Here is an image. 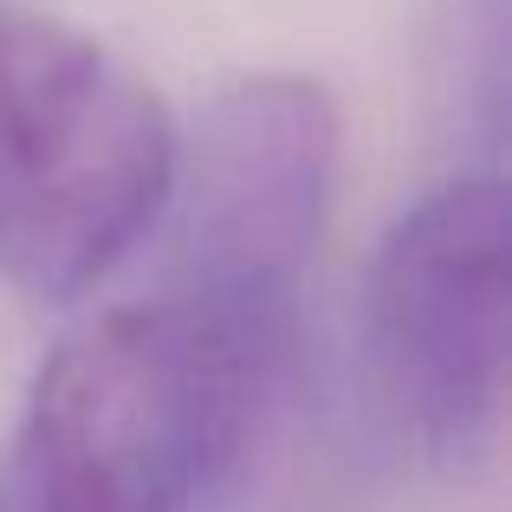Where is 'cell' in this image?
Here are the masks:
<instances>
[{
	"label": "cell",
	"mask_w": 512,
	"mask_h": 512,
	"mask_svg": "<svg viewBox=\"0 0 512 512\" xmlns=\"http://www.w3.org/2000/svg\"><path fill=\"white\" fill-rule=\"evenodd\" d=\"M0 512H20V506H13V493H0Z\"/></svg>",
	"instance_id": "obj_6"
},
{
	"label": "cell",
	"mask_w": 512,
	"mask_h": 512,
	"mask_svg": "<svg viewBox=\"0 0 512 512\" xmlns=\"http://www.w3.org/2000/svg\"><path fill=\"white\" fill-rule=\"evenodd\" d=\"M286 357L182 292L85 318L33 376L20 512H188L234 467Z\"/></svg>",
	"instance_id": "obj_1"
},
{
	"label": "cell",
	"mask_w": 512,
	"mask_h": 512,
	"mask_svg": "<svg viewBox=\"0 0 512 512\" xmlns=\"http://www.w3.org/2000/svg\"><path fill=\"white\" fill-rule=\"evenodd\" d=\"M512 208L500 169H461L389 221L363 338L396 422L428 454H480L506 402Z\"/></svg>",
	"instance_id": "obj_4"
},
{
	"label": "cell",
	"mask_w": 512,
	"mask_h": 512,
	"mask_svg": "<svg viewBox=\"0 0 512 512\" xmlns=\"http://www.w3.org/2000/svg\"><path fill=\"white\" fill-rule=\"evenodd\" d=\"M331 175L338 104L318 78L253 72L221 85L175 150L169 292L208 305L273 357H292Z\"/></svg>",
	"instance_id": "obj_3"
},
{
	"label": "cell",
	"mask_w": 512,
	"mask_h": 512,
	"mask_svg": "<svg viewBox=\"0 0 512 512\" xmlns=\"http://www.w3.org/2000/svg\"><path fill=\"white\" fill-rule=\"evenodd\" d=\"M435 39L428 52L441 59V91L461 104H480L487 137H500V65H506V0H435L428 13Z\"/></svg>",
	"instance_id": "obj_5"
},
{
	"label": "cell",
	"mask_w": 512,
	"mask_h": 512,
	"mask_svg": "<svg viewBox=\"0 0 512 512\" xmlns=\"http://www.w3.org/2000/svg\"><path fill=\"white\" fill-rule=\"evenodd\" d=\"M156 85L104 39L0 7V273L39 305L85 299L150 240L175 188Z\"/></svg>",
	"instance_id": "obj_2"
}]
</instances>
